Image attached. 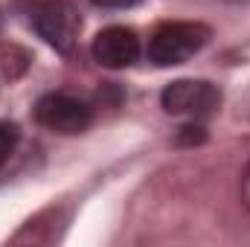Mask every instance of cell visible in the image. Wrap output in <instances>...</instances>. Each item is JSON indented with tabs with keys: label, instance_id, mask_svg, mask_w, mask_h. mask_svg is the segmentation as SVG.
<instances>
[{
	"label": "cell",
	"instance_id": "cell-8",
	"mask_svg": "<svg viewBox=\"0 0 250 247\" xmlns=\"http://www.w3.org/2000/svg\"><path fill=\"white\" fill-rule=\"evenodd\" d=\"M242 201L250 209V163H248V169H245V175H242Z\"/></svg>",
	"mask_w": 250,
	"mask_h": 247
},
{
	"label": "cell",
	"instance_id": "cell-7",
	"mask_svg": "<svg viewBox=\"0 0 250 247\" xmlns=\"http://www.w3.org/2000/svg\"><path fill=\"white\" fill-rule=\"evenodd\" d=\"M90 3H96L102 9H128V6H137L140 0H90Z\"/></svg>",
	"mask_w": 250,
	"mask_h": 247
},
{
	"label": "cell",
	"instance_id": "cell-3",
	"mask_svg": "<svg viewBox=\"0 0 250 247\" xmlns=\"http://www.w3.org/2000/svg\"><path fill=\"white\" fill-rule=\"evenodd\" d=\"M160 105L172 117L201 120V117H209L221 105V90L207 79H178L163 87Z\"/></svg>",
	"mask_w": 250,
	"mask_h": 247
},
{
	"label": "cell",
	"instance_id": "cell-4",
	"mask_svg": "<svg viewBox=\"0 0 250 247\" xmlns=\"http://www.w3.org/2000/svg\"><path fill=\"white\" fill-rule=\"evenodd\" d=\"M35 120L56 134H82L93 123V111L67 93H47L35 102Z\"/></svg>",
	"mask_w": 250,
	"mask_h": 247
},
{
	"label": "cell",
	"instance_id": "cell-6",
	"mask_svg": "<svg viewBox=\"0 0 250 247\" xmlns=\"http://www.w3.org/2000/svg\"><path fill=\"white\" fill-rule=\"evenodd\" d=\"M18 137H21V131H18V125L15 123H6V120H0V166L9 160V154L15 151V145H18Z\"/></svg>",
	"mask_w": 250,
	"mask_h": 247
},
{
	"label": "cell",
	"instance_id": "cell-5",
	"mask_svg": "<svg viewBox=\"0 0 250 247\" xmlns=\"http://www.w3.org/2000/svg\"><path fill=\"white\" fill-rule=\"evenodd\" d=\"M140 56V38L128 26H108L93 38V59L102 67L123 70L137 62Z\"/></svg>",
	"mask_w": 250,
	"mask_h": 247
},
{
	"label": "cell",
	"instance_id": "cell-1",
	"mask_svg": "<svg viewBox=\"0 0 250 247\" xmlns=\"http://www.w3.org/2000/svg\"><path fill=\"white\" fill-rule=\"evenodd\" d=\"M209 41V26L198 21H172L154 29L148 38V62L157 67H175L189 62Z\"/></svg>",
	"mask_w": 250,
	"mask_h": 247
},
{
	"label": "cell",
	"instance_id": "cell-2",
	"mask_svg": "<svg viewBox=\"0 0 250 247\" xmlns=\"http://www.w3.org/2000/svg\"><path fill=\"white\" fill-rule=\"evenodd\" d=\"M29 26L59 53H73L82 29V18L70 0H29L26 3Z\"/></svg>",
	"mask_w": 250,
	"mask_h": 247
}]
</instances>
